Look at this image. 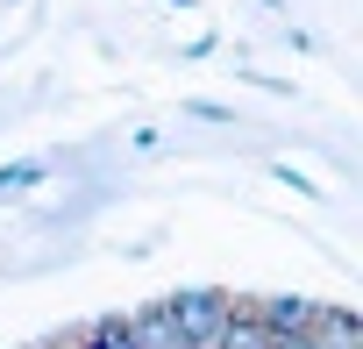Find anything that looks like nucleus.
Returning <instances> with one entry per match:
<instances>
[{
    "label": "nucleus",
    "instance_id": "obj_1",
    "mask_svg": "<svg viewBox=\"0 0 363 349\" xmlns=\"http://www.w3.org/2000/svg\"><path fill=\"white\" fill-rule=\"evenodd\" d=\"M86 349H143V335H128L121 321H107V328H93V335H86Z\"/></svg>",
    "mask_w": 363,
    "mask_h": 349
}]
</instances>
